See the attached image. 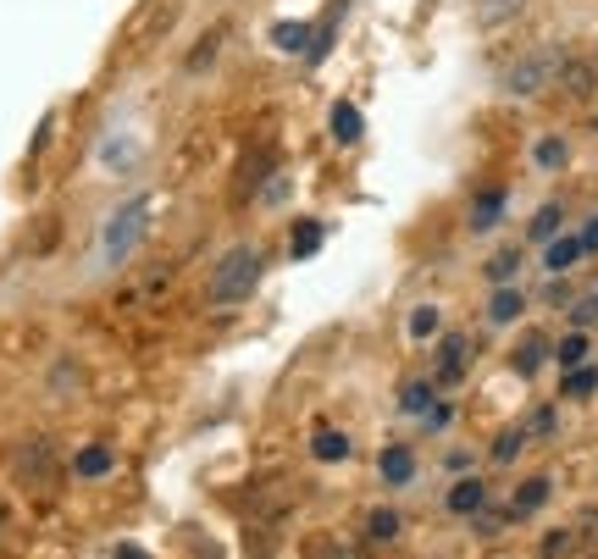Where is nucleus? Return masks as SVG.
I'll use <instances>...</instances> for the list:
<instances>
[{"instance_id":"nucleus-19","label":"nucleus","mask_w":598,"mask_h":559,"mask_svg":"<svg viewBox=\"0 0 598 559\" xmlns=\"http://www.w3.org/2000/svg\"><path fill=\"white\" fill-rule=\"evenodd\" d=\"M311 454L322 465H338V460H349L355 454V443H349V432H316L311 438Z\"/></svg>"},{"instance_id":"nucleus-35","label":"nucleus","mask_w":598,"mask_h":559,"mask_svg":"<svg viewBox=\"0 0 598 559\" xmlns=\"http://www.w3.org/2000/svg\"><path fill=\"white\" fill-rule=\"evenodd\" d=\"M421 421H427L432 432H443V427H449V421H455V405H438V410H427V416H421Z\"/></svg>"},{"instance_id":"nucleus-8","label":"nucleus","mask_w":598,"mask_h":559,"mask_svg":"<svg viewBox=\"0 0 598 559\" xmlns=\"http://www.w3.org/2000/svg\"><path fill=\"white\" fill-rule=\"evenodd\" d=\"M504 205H510V194H504V189H482L477 200H471V211H466V227H471V233H493L499 216H504Z\"/></svg>"},{"instance_id":"nucleus-5","label":"nucleus","mask_w":598,"mask_h":559,"mask_svg":"<svg viewBox=\"0 0 598 559\" xmlns=\"http://www.w3.org/2000/svg\"><path fill=\"white\" fill-rule=\"evenodd\" d=\"M377 471H383L388 488H405V482H416V449H410V443H388V449L377 454Z\"/></svg>"},{"instance_id":"nucleus-20","label":"nucleus","mask_w":598,"mask_h":559,"mask_svg":"<svg viewBox=\"0 0 598 559\" xmlns=\"http://www.w3.org/2000/svg\"><path fill=\"white\" fill-rule=\"evenodd\" d=\"M405 333L416 338V344L438 338V333H443V310H438V305H416V310H410V322H405Z\"/></svg>"},{"instance_id":"nucleus-2","label":"nucleus","mask_w":598,"mask_h":559,"mask_svg":"<svg viewBox=\"0 0 598 559\" xmlns=\"http://www.w3.org/2000/svg\"><path fill=\"white\" fill-rule=\"evenodd\" d=\"M144 222H150V194H139V200H128L122 211H111L106 238H100V261L106 266L128 261V255L139 250V238H144Z\"/></svg>"},{"instance_id":"nucleus-29","label":"nucleus","mask_w":598,"mask_h":559,"mask_svg":"<svg viewBox=\"0 0 598 559\" xmlns=\"http://www.w3.org/2000/svg\"><path fill=\"white\" fill-rule=\"evenodd\" d=\"M515 266H521V250H499L488 261V283H515Z\"/></svg>"},{"instance_id":"nucleus-32","label":"nucleus","mask_w":598,"mask_h":559,"mask_svg":"<svg viewBox=\"0 0 598 559\" xmlns=\"http://www.w3.org/2000/svg\"><path fill=\"white\" fill-rule=\"evenodd\" d=\"M576 548V532H549L543 537V554H571Z\"/></svg>"},{"instance_id":"nucleus-25","label":"nucleus","mask_w":598,"mask_h":559,"mask_svg":"<svg viewBox=\"0 0 598 559\" xmlns=\"http://www.w3.org/2000/svg\"><path fill=\"white\" fill-rule=\"evenodd\" d=\"M560 222H565V211H560V205H543V211L538 216H532V227H527V238H532V244H549V238L554 233H560Z\"/></svg>"},{"instance_id":"nucleus-3","label":"nucleus","mask_w":598,"mask_h":559,"mask_svg":"<svg viewBox=\"0 0 598 559\" xmlns=\"http://www.w3.org/2000/svg\"><path fill=\"white\" fill-rule=\"evenodd\" d=\"M554 78H560V56H554V50H532V56H521L510 72H504V95L532 100V95H543Z\"/></svg>"},{"instance_id":"nucleus-27","label":"nucleus","mask_w":598,"mask_h":559,"mask_svg":"<svg viewBox=\"0 0 598 559\" xmlns=\"http://www.w3.org/2000/svg\"><path fill=\"white\" fill-rule=\"evenodd\" d=\"M521 449H527V427H510V432H499V443H493V465H510V460H521Z\"/></svg>"},{"instance_id":"nucleus-24","label":"nucleus","mask_w":598,"mask_h":559,"mask_svg":"<svg viewBox=\"0 0 598 559\" xmlns=\"http://www.w3.org/2000/svg\"><path fill=\"white\" fill-rule=\"evenodd\" d=\"M399 532H405L399 510H371V515H366V537H371V543H394Z\"/></svg>"},{"instance_id":"nucleus-14","label":"nucleus","mask_w":598,"mask_h":559,"mask_svg":"<svg viewBox=\"0 0 598 559\" xmlns=\"http://www.w3.org/2000/svg\"><path fill=\"white\" fill-rule=\"evenodd\" d=\"M443 504H449V515H477L482 504H488V488H482V476H460Z\"/></svg>"},{"instance_id":"nucleus-28","label":"nucleus","mask_w":598,"mask_h":559,"mask_svg":"<svg viewBox=\"0 0 598 559\" xmlns=\"http://www.w3.org/2000/svg\"><path fill=\"white\" fill-rule=\"evenodd\" d=\"M333 34H338V12L311 34V50H305V61H311V67H316V61H327V50H333Z\"/></svg>"},{"instance_id":"nucleus-16","label":"nucleus","mask_w":598,"mask_h":559,"mask_svg":"<svg viewBox=\"0 0 598 559\" xmlns=\"http://www.w3.org/2000/svg\"><path fill=\"white\" fill-rule=\"evenodd\" d=\"M322 238H327V227L316 222V216H305V222L294 227V238H288V255H294V261H311V255L322 250Z\"/></svg>"},{"instance_id":"nucleus-26","label":"nucleus","mask_w":598,"mask_h":559,"mask_svg":"<svg viewBox=\"0 0 598 559\" xmlns=\"http://www.w3.org/2000/svg\"><path fill=\"white\" fill-rule=\"evenodd\" d=\"M17 476H39V482H45L50 476V443H28L23 460H17Z\"/></svg>"},{"instance_id":"nucleus-18","label":"nucleus","mask_w":598,"mask_h":559,"mask_svg":"<svg viewBox=\"0 0 598 559\" xmlns=\"http://www.w3.org/2000/svg\"><path fill=\"white\" fill-rule=\"evenodd\" d=\"M554 360H560L565 371L571 366H582V360H593V344H587V327H571V333L554 344Z\"/></svg>"},{"instance_id":"nucleus-13","label":"nucleus","mask_w":598,"mask_h":559,"mask_svg":"<svg viewBox=\"0 0 598 559\" xmlns=\"http://www.w3.org/2000/svg\"><path fill=\"white\" fill-rule=\"evenodd\" d=\"M593 393H598V366H593V360H582V366L565 371V382H560V399H565V405H587Z\"/></svg>"},{"instance_id":"nucleus-12","label":"nucleus","mask_w":598,"mask_h":559,"mask_svg":"<svg viewBox=\"0 0 598 559\" xmlns=\"http://www.w3.org/2000/svg\"><path fill=\"white\" fill-rule=\"evenodd\" d=\"M72 471L84 476V482H100V476L117 471V449H106V443H89V449L72 454Z\"/></svg>"},{"instance_id":"nucleus-30","label":"nucleus","mask_w":598,"mask_h":559,"mask_svg":"<svg viewBox=\"0 0 598 559\" xmlns=\"http://www.w3.org/2000/svg\"><path fill=\"white\" fill-rule=\"evenodd\" d=\"M504 521H510V515H493L488 504H482V510L471 515V526H477V537H499V526H504Z\"/></svg>"},{"instance_id":"nucleus-9","label":"nucleus","mask_w":598,"mask_h":559,"mask_svg":"<svg viewBox=\"0 0 598 559\" xmlns=\"http://www.w3.org/2000/svg\"><path fill=\"white\" fill-rule=\"evenodd\" d=\"M543 360H554V344L543 333H527L521 344L510 349V366H515V377H538V366Z\"/></svg>"},{"instance_id":"nucleus-4","label":"nucleus","mask_w":598,"mask_h":559,"mask_svg":"<svg viewBox=\"0 0 598 559\" xmlns=\"http://www.w3.org/2000/svg\"><path fill=\"white\" fill-rule=\"evenodd\" d=\"M438 366H432V382H443V388H455V382H466V366H471V338L466 333H443L438 338Z\"/></svg>"},{"instance_id":"nucleus-6","label":"nucleus","mask_w":598,"mask_h":559,"mask_svg":"<svg viewBox=\"0 0 598 559\" xmlns=\"http://www.w3.org/2000/svg\"><path fill=\"white\" fill-rule=\"evenodd\" d=\"M582 233H554L549 244H543V272H554V277H565L576 261H582Z\"/></svg>"},{"instance_id":"nucleus-31","label":"nucleus","mask_w":598,"mask_h":559,"mask_svg":"<svg viewBox=\"0 0 598 559\" xmlns=\"http://www.w3.org/2000/svg\"><path fill=\"white\" fill-rule=\"evenodd\" d=\"M571 327H598V294L593 299H576V305H571Z\"/></svg>"},{"instance_id":"nucleus-23","label":"nucleus","mask_w":598,"mask_h":559,"mask_svg":"<svg viewBox=\"0 0 598 559\" xmlns=\"http://www.w3.org/2000/svg\"><path fill=\"white\" fill-rule=\"evenodd\" d=\"M532 161H538L543 172H560L565 161H571V144H565V139H554V133H549V139H538V144H532Z\"/></svg>"},{"instance_id":"nucleus-15","label":"nucleus","mask_w":598,"mask_h":559,"mask_svg":"<svg viewBox=\"0 0 598 559\" xmlns=\"http://www.w3.org/2000/svg\"><path fill=\"white\" fill-rule=\"evenodd\" d=\"M432 405H438V382H432V377L405 382V393H399V410H405V416H427Z\"/></svg>"},{"instance_id":"nucleus-36","label":"nucleus","mask_w":598,"mask_h":559,"mask_svg":"<svg viewBox=\"0 0 598 559\" xmlns=\"http://www.w3.org/2000/svg\"><path fill=\"white\" fill-rule=\"evenodd\" d=\"M582 250H587V255H598V216L582 227Z\"/></svg>"},{"instance_id":"nucleus-1","label":"nucleus","mask_w":598,"mask_h":559,"mask_svg":"<svg viewBox=\"0 0 598 559\" xmlns=\"http://www.w3.org/2000/svg\"><path fill=\"white\" fill-rule=\"evenodd\" d=\"M261 272H266L261 250H255V244H233V250L216 261L205 294H211V305H239V299H250L255 288H261Z\"/></svg>"},{"instance_id":"nucleus-22","label":"nucleus","mask_w":598,"mask_h":559,"mask_svg":"<svg viewBox=\"0 0 598 559\" xmlns=\"http://www.w3.org/2000/svg\"><path fill=\"white\" fill-rule=\"evenodd\" d=\"M560 89L576 100L593 95V67H582V61H560Z\"/></svg>"},{"instance_id":"nucleus-17","label":"nucleus","mask_w":598,"mask_h":559,"mask_svg":"<svg viewBox=\"0 0 598 559\" xmlns=\"http://www.w3.org/2000/svg\"><path fill=\"white\" fill-rule=\"evenodd\" d=\"M272 50H283V56H305V50H311V23H277L272 28Z\"/></svg>"},{"instance_id":"nucleus-34","label":"nucleus","mask_w":598,"mask_h":559,"mask_svg":"<svg viewBox=\"0 0 598 559\" xmlns=\"http://www.w3.org/2000/svg\"><path fill=\"white\" fill-rule=\"evenodd\" d=\"M532 432H554V410H549V405L527 416V438H532Z\"/></svg>"},{"instance_id":"nucleus-10","label":"nucleus","mask_w":598,"mask_h":559,"mask_svg":"<svg viewBox=\"0 0 598 559\" xmlns=\"http://www.w3.org/2000/svg\"><path fill=\"white\" fill-rule=\"evenodd\" d=\"M327 133H333L338 144H360V139H366V117H360L355 100H338V106L327 111Z\"/></svg>"},{"instance_id":"nucleus-7","label":"nucleus","mask_w":598,"mask_h":559,"mask_svg":"<svg viewBox=\"0 0 598 559\" xmlns=\"http://www.w3.org/2000/svg\"><path fill=\"white\" fill-rule=\"evenodd\" d=\"M549 493H554V482L549 476H527V482H521V488H515V499H510V521H527V515H538L543 504H549Z\"/></svg>"},{"instance_id":"nucleus-11","label":"nucleus","mask_w":598,"mask_h":559,"mask_svg":"<svg viewBox=\"0 0 598 559\" xmlns=\"http://www.w3.org/2000/svg\"><path fill=\"white\" fill-rule=\"evenodd\" d=\"M521 310H527V294L515 283H493V299H488V322L493 327H510V322H521Z\"/></svg>"},{"instance_id":"nucleus-33","label":"nucleus","mask_w":598,"mask_h":559,"mask_svg":"<svg viewBox=\"0 0 598 559\" xmlns=\"http://www.w3.org/2000/svg\"><path fill=\"white\" fill-rule=\"evenodd\" d=\"M216 45H222V34H205V39H200V45H194V50H200V56H194V61H189V67H194V72H200V67H205V61H216Z\"/></svg>"},{"instance_id":"nucleus-21","label":"nucleus","mask_w":598,"mask_h":559,"mask_svg":"<svg viewBox=\"0 0 598 559\" xmlns=\"http://www.w3.org/2000/svg\"><path fill=\"white\" fill-rule=\"evenodd\" d=\"M527 12V0H477V23L482 28H499V23H510V17H521Z\"/></svg>"}]
</instances>
